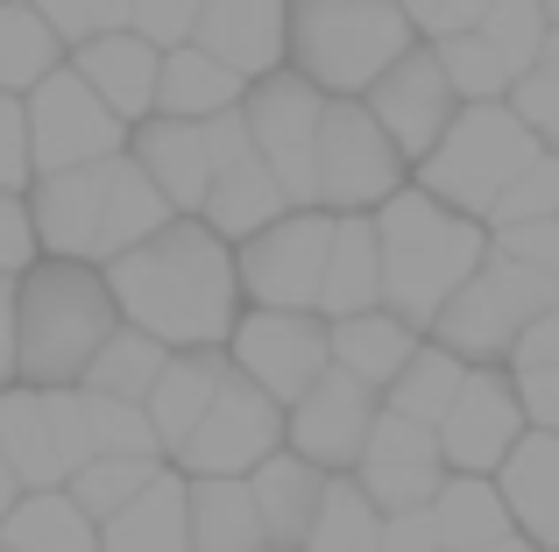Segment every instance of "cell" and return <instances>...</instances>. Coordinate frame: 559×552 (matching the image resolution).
I'll return each mask as SVG.
<instances>
[{
	"instance_id": "obj_13",
	"label": "cell",
	"mask_w": 559,
	"mask_h": 552,
	"mask_svg": "<svg viewBox=\"0 0 559 552\" xmlns=\"http://www.w3.org/2000/svg\"><path fill=\"white\" fill-rule=\"evenodd\" d=\"M241 249V290L248 304H312L326 284V249H333V206H290L262 235L234 241Z\"/></svg>"
},
{
	"instance_id": "obj_44",
	"label": "cell",
	"mask_w": 559,
	"mask_h": 552,
	"mask_svg": "<svg viewBox=\"0 0 559 552\" xmlns=\"http://www.w3.org/2000/svg\"><path fill=\"white\" fill-rule=\"evenodd\" d=\"M510 107L538 128V142H546V149H559V79H546V71H524V79L510 85Z\"/></svg>"
},
{
	"instance_id": "obj_24",
	"label": "cell",
	"mask_w": 559,
	"mask_h": 552,
	"mask_svg": "<svg viewBox=\"0 0 559 552\" xmlns=\"http://www.w3.org/2000/svg\"><path fill=\"white\" fill-rule=\"evenodd\" d=\"M248 99V79L227 64V57H213L199 36L170 43L164 50V79H156V113H178V121H213V113L241 107Z\"/></svg>"
},
{
	"instance_id": "obj_17",
	"label": "cell",
	"mask_w": 559,
	"mask_h": 552,
	"mask_svg": "<svg viewBox=\"0 0 559 552\" xmlns=\"http://www.w3.org/2000/svg\"><path fill=\"white\" fill-rule=\"evenodd\" d=\"M376 107V121L390 128V142L411 156V170L432 156V142L453 128V113H461V93H453V79H447V64H439V50L432 43H411L404 57H396L390 71L361 93Z\"/></svg>"
},
{
	"instance_id": "obj_1",
	"label": "cell",
	"mask_w": 559,
	"mask_h": 552,
	"mask_svg": "<svg viewBox=\"0 0 559 552\" xmlns=\"http://www.w3.org/2000/svg\"><path fill=\"white\" fill-rule=\"evenodd\" d=\"M121 319L150 326L164 347H227L234 319L248 312L241 249L205 213H170L156 235L107 263Z\"/></svg>"
},
{
	"instance_id": "obj_51",
	"label": "cell",
	"mask_w": 559,
	"mask_h": 552,
	"mask_svg": "<svg viewBox=\"0 0 559 552\" xmlns=\"http://www.w3.org/2000/svg\"><path fill=\"white\" fill-rule=\"evenodd\" d=\"M22 375V361H14V276H0V389Z\"/></svg>"
},
{
	"instance_id": "obj_7",
	"label": "cell",
	"mask_w": 559,
	"mask_h": 552,
	"mask_svg": "<svg viewBox=\"0 0 559 552\" xmlns=\"http://www.w3.org/2000/svg\"><path fill=\"white\" fill-rule=\"evenodd\" d=\"M546 304H559V269L518 263V255H503L489 241L481 269L447 298V312L432 319V333L467 361H510V347L524 340V326H532Z\"/></svg>"
},
{
	"instance_id": "obj_28",
	"label": "cell",
	"mask_w": 559,
	"mask_h": 552,
	"mask_svg": "<svg viewBox=\"0 0 559 552\" xmlns=\"http://www.w3.org/2000/svg\"><path fill=\"white\" fill-rule=\"evenodd\" d=\"M382 304V235L376 213H333V249H326V284H319V312L347 319Z\"/></svg>"
},
{
	"instance_id": "obj_55",
	"label": "cell",
	"mask_w": 559,
	"mask_h": 552,
	"mask_svg": "<svg viewBox=\"0 0 559 552\" xmlns=\"http://www.w3.org/2000/svg\"><path fill=\"white\" fill-rule=\"evenodd\" d=\"M546 14H552V28H559V0H546Z\"/></svg>"
},
{
	"instance_id": "obj_9",
	"label": "cell",
	"mask_w": 559,
	"mask_h": 552,
	"mask_svg": "<svg viewBox=\"0 0 559 552\" xmlns=\"http://www.w3.org/2000/svg\"><path fill=\"white\" fill-rule=\"evenodd\" d=\"M0 446L28 489H57L93 460V425H85V389L79 383H22L0 389Z\"/></svg>"
},
{
	"instance_id": "obj_35",
	"label": "cell",
	"mask_w": 559,
	"mask_h": 552,
	"mask_svg": "<svg viewBox=\"0 0 559 552\" xmlns=\"http://www.w3.org/2000/svg\"><path fill=\"white\" fill-rule=\"evenodd\" d=\"M164 361H170V347L156 340L150 326L121 319V326L107 333V347L93 355V369H85V389H107V397L150 404V389H156V375H164Z\"/></svg>"
},
{
	"instance_id": "obj_29",
	"label": "cell",
	"mask_w": 559,
	"mask_h": 552,
	"mask_svg": "<svg viewBox=\"0 0 559 552\" xmlns=\"http://www.w3.org/2000/svg\"><path fill=\"white\" fill-rule=\"evenodd\" d=\"M418 340H425V326H411V319L390 312V304H369V312L333 319V361H341L347 375H361L369 389H390L396 369L418 355Z\"/></svg>"
},
{
	"instance_id": "obj_25",
	"label": "cell",
	"mask_w": 559,
	"mask_h": 552,
	"mask_svg": "<svg viewBox=\"0 0 559 552\" xmlns=\"http://www.w3.org/2000/svg\"><path fill=\"white\" fill-rule=\"evenodd\" d=\"M326 482H333V475L319 468V460H305L298 446H276V454L262 460L255 475H248L270 545H305V531H312V517H319V496H326Z\"/></svg>"
},
{
	"instance_id": "obj_42",
	"label": "cell",
	"mask_w": 559,
	"mask_h": 552,
	"mask_svg": "<svg viewBox=\"0 0 559 552\" xmlns=\"http://www.w3.org/2000/svg\"><path fill=\"white\" fill-rule=\"evenodd\" d=\"M43 14L57 22V36L79 50V43L107 36V28H128V14H135V0H36Z\"/></svg>"
},
{
	"instance_id": "obj_15",
	"label": "cell",
	"mask_w": 559,
	"mask_h": 552,
	"mask_svg": "<svg viewBox=\"0 0 559 552\" xmlns=\"http://www.w3.org/2000/svg\"><path fill=\"white\" fill-rule=\"evenodd\" d=\"M524 432H532V411H524V397H518L510 361H475L461 397H453V411L439 418L447 468H467V475H496Z\"/></svg>"
},
{
	"instance_id": "obj_11",
	"label": "cell",
	"mask_w": 559,
	"mask_h": 552,
	"mask_svg": "<svg viewBox=\"0 0 559 552\" xmlns=\"http://www.w3.org/2000/svg\"><path fill=\"white\" fill-rule=\"evenodd\" d=\"M227 361L290 411L333 369V319L312 304H248L227 333Z\"/></svg>"
},
{
	"instance_id": "obj_45",
	"label": "cell",
	"mask_w": 559,
	"mask_h": 552,
	"mask_svg": "<svg viewBox=\"0 0 559 552\" xmlns=\"http://www.w3.org/2000/svg\"><path fill=\"white\" fill-rule=\"evenodd\" d=\"M199 8L205 0H135V14H128V28H142L150 43H185L191 28H199Z\"/></svg>"
},
{
	"instance_id": "obj_40",
	"label": "cell",
	"mask_w": 559,
	"mask_h": 552,
	"mask_svg": "<svg viewBox=\"0 0 559 552\" xmlns=\"http://www.w3.org/2000/svg\"><path fill=\"white\" fill-rule=\"evenodd\" d=\"M518 220H559V149H538L524 164V178L496 199L489 227H518Z\"/></svg>"
},
{
	"instance_id": "obj_16",
	"label": "cell",
	"mask_w": 559,
	"mask_h": 552,
	"mask_svg": "<svg viewBox=\"0 0 559 552\" xmlns=\"http://www.w3.org/2000/svg\"><path fill=\"white\" fill-rule=\"evenodd\" d=\"M376 418H382V389H369L361 375H347L341 361H333V369L284 411V446H298V454L319 460L326 475H355Z\"/></svg>"
},
{
	"instance_id": "obj_49",
	"label": "cell",
	"mask_w": 559,
	"mask_h": 552,
	"mask_svg": "<svg viewBox=\"0 0 559 552\" xmlns=\"http://www.w3.org/2000/svg\"><path fill=\"white\" fill-rule=\"evenodd\" d=\"M382 552H447V539H439V525H432V503H425V511H390Z\"/></svg>"
},
{
	"instance_id": "obj_4",
	"label": "cell",
	"mask_w": 559,
	"mask_h": 552,
	"mask_svg": "<svg viewBox=\"0 0 559 552\" xmlns=\"http://www.w3.org/2000/svg\"><path fill=\"white\" fill-rule=\"evenodd\" d=\"M121 326V298H114L107 269L79 263V255H43L14 276V361L22 383H85L93 355L107 333Z\"/></svg>"
},
{
	"instance_id": "obj_31",
	"label": "cell",
	"mask_w": 559,
	"mask_h": 552,
	"mask_svg": "<svg viewBox=\"0 0 559 552\" xmlns=\"http://www.w3.org/2000/svg\"><path fill=\"white\" fill-rule=\"evenodd\" d=\"M432 525H439V539H447V552L518 539V517H510V503H503V482H496V475H467V468H453L447 482H439Z\"/></svg>"
},
{
	"instance_id": "obj_30",
	"label": "cell",
	"mask_w": 559,
	"mask_h": 552,
	"mask_svg": "<svg viewBox=\"0 0 559 552\" xmlns=\"http://www.w3.org/2000/svg\"><path fill=\"white\" fill-rule=\"evenodd\" d=\"M0 545H14V552H99V517L64 482L22 489V503L0 517Z\"/></svg>"
},
{
	"instance_id": "obj_6",
	"label": "cell",
	"mask_w": 559,
	"mask_h": 552,
	"mask_svg": "<svg viewBox=\"0 0 559 552\" xmlns=\"http://www.w3.org/2000/svg\"><path fill=\"white\" fill-rule=\"evenodd\" d=\"M538 149H546V142H538V128L524 121L510 99H461L453 128L432 142V156H425L411 178H418L425 192H439L447 206L489 220L496 199L524 178V164H532Z\"/></svg>"
},
{
	"instance_id": "obj_57",
	"label": "cell",
	"mask_w": 559,
	"mask_h": 552,
	"mask_svg": "<svg viewBox=\"0 0 559 552\" xmlns=\"http://www.w3.org/2000/svg\"><path fill=\"white\" fill-rule=\"evenodd\" d=\"M0 552H14V545H0Z\"/></svg>"
},
{
	"instance_id": "obj_10",
	"label": "cell",
	"mask_w": 559,
	"mask_h": 552,
	"mask_svg": "<svg viewBox=\"0 0 559 552\" xmlns=\"http://www.w3.org/2000/svg\"><path fill=\"white\" fill-rule=\"evenodd\" d=\"M326 85H312L298 64H276L248 79V135H255L262 164L284 178L290 206H319V128H326Z\"/></svg>"
},
{
	"instance_id": "obj_52",
	"label": "cell",
	"mask_w": 559,
	"mask_h": 552,
	"mask_svg": "<svg viewBox=\"0 0 559 552\" xmlns=\"http://www.w3.org/2000/svg\"><path fill=\"white\" fill-rule=\"evenodd\" d=\"M22 489H28V482H22V475H14V460H8V446H0V517H8V511H14V503H22Z\"/></svg>"
},
{
	"instance_id": "obj_34",
	"label": "cell",
	"mask_w": 559,
	"mask_h": 552,
	"mask_svg": "<svg viewBox=\"0 0 559 552\" xmlns=\"http://www.w3.org/2000/svg\"><path fill=\"white\" fill-rule=\"evenodd\" d=\"M382 525H390V511H382L369 489L355 475H333L298 552H382Z\"/></svg>"
},
{
	"instance_id": "obj_20",
	"label": "cell",
	"mask_w": 559,
	"mask_h": 552,
	"mask_svg": "<svg viewBox=\"0 0 559 552\" xmlns=\"http://www.w3.org/2000/svg\"><path fill=\"white\" fill-rule=\"evenodd\" d=\"M71 64L93 79V93L121 113L128 128L156 113V79H164V43H150L142 28H107V36L79 43Z\"/></svg>"
},
{
	"instance_id": "obj_5",
	"label": "cell",
	"mask_w": 559,
	"mask_h": 552,
	"mask_svg": "<svg viewBox=\"0 0 559 552\" xmlns=\"http://www.w3.org/2000/svg\"><path fill=\"white\" fill-rule=\"evenodd\" d=\"M411 43L404 0H290V64L326 93H369Z\"/></svg>"
},
{
	"instance_id": "obj_56",
	"label": "cell",
	"mask_w": 559,
	"mask_h": 552,
	"mask_svg": "<svg viewBox=\"0 0 559 552\" xmlns=\"http://www.w3.org/2000/svg\"><path fill=\"white\" fill-rule=\"evenodd\" d=\"M255 552H298V545H255Z\"/></svg>"
},
{
	"instance_id": "obj_39",
	"label": "cell",
	"mask_w": 559,
	"mask_h": 552,
	"mask_svg": "<svg viewBox=\"0 0 559 552\" xmlns=\"http://www.w3.org/2000/svg\"><path fill=\"white\" fill-rule=\"evenodd\" d=\"M475 28L496 43V57L524 79V71L538 64V50H546V36H552V14H546V0H489V14H481Z\"/></svg>"
},
{
	"instance_id": "obj_23",
	"label": "cell",
	"mask_w": 559,
	"mask_h": 552,
	"mask_svg": "<svg viewBox=\"0 0 559 552\" xmlns=\"http://www.w3.org/2000/svg\"><path fill=\"white\" fill-rule=\"evenodd\" d=\"M227 347H170L164 375H156L150 389V425L156 440H164V454L178 460V446L191 440V425L205 418V404L219 397V383H227Z\"/></svg>"
},
{
	"instance_id": "obj_43",
	"label": "cell",
	"mask_w": 559,
	"mask_h": 552,
	"mask_svg": "<svg viewBox=\"0 0 559 552\" xmlns=\"http://www.w3.org/2000/svg\"><path fill=\"white\" fill-rule=\"evenodd\" d=\"M28 263H43L36 206H28V192H8V184H0V276H22Z\"/></svg>"
},
{
	"instance_id": "obj_19",
	"label": "cell",
	"mask_w": 559,
	"mask_h": 552,
	"mask_svg": "<svg viewBox=\"0 0 559 552\" xmlns=\"http://www.w3.org/2000/svg\"><path fill=\"white\" fill-rule=\"evenodd\" d=\"M191 36L213 57H227L241 79L290 64V0H205Z\"/></svg>"
},
{
	"instance_id": "obj_46",
	"label": "cell",
	"mask_w": 559,
	"mask_h": 552,
	"mask_svg": "<svg viewBox=\"0 0 559 552\" xmlns=\"http://www.w3.org/2000/svg\"><path fill=\"white\" fill-rule=\"evenodd\" d=\"M489 241L518 263H538V269H559V220H518V227H489Z\"/></svg>"
},
{
	"instance_id": "obj_18",
	"label": "cell",
	"mask_w": 559,
	"mask_h": 552,
	"mask_svg": "<svg viewBox=\"0 0 559 552\" xmlns=\"http://www.w3.org/2000/svg\"><path fill=\"white\" fill-rule=\"evenodd\" d=\"M447 475L453 468H447V446H439V425H418V418L382 404L369 446H361V460H355V482L369 489L382 511H425Z\"/></svg>"
},
{
	"instance_id": "obj_2",
	"label": "cell",
	"mask_w": 559,
	"mask_h": 552,
	"mask_svg": "<svg viewBox=\"0 0 559 552\" xmlns=\"http://www.w3.org/2000/svg\"><path fill=\"white\" fill-rule=\"evenodd\" d=\"M28 206H36L43 255H79V263H99V269L178 213L156 192L150 170L135 164V149L99 156V164H71V170H43L28 184Z\"/></svg>"
},
{
	"instance_id": "obj_54",
	"label": "cell",
	"mask_w": 559,
	"mask_h": 552,
	"mask_svg": "<svg viewBox=\"0 0 559 552\" xmlns=\"http://www.w3.org/2000/svg\"><path fill=\"white\" fill-rule=\"evenodd\" d=\"M532 71H546V79H559V28L546 36V50H538V64H532Z\"/></svg>"
},
{
	"instance_id": "obj_14",
	"label": "cell",
	"mask_w": 559,
	"mask_h": 552,
	"mask_svg": "<svg viewBox=\"0 0 559 552\" xmlns=\"http://www.w3.org/2000/svg\"><path fill=\"white\" fill-rule=\"evenodd\" d=\"M276 446H284V404L262 383H248L241 369H227L219 397L205 404V418L178 446V468L185 475H255Z\"/></svg>"
},
{
	"instance_id": "obj_50",
	"label": "cell",
	"mask_w": 559,
	"mask_h": 552,
	"mask_svg": "<svg viewBox=\"0 0 559 552\" xmlns=\"http://www.w3.org/2000/svg\"><path fill=\"white\" fill-rule=\"evenodd\" d=\"M532 361H559V304H546V312L524 326V340L510 347V369H532Z\"/></svg>"
},
{
	"instance_id": "obj_3",
	"label": "cell",
	"mask_w": 559,
	"mask_h": 552,
	"mask_svg": "<svg viewBox=\"0 0 559 552\" xmlns=\"http://www.w3.org/2000/svg\"><path fill=\"white\" fill-rule=\"evenodd\" d=\"M376 235H382V304L425 333L447 312L453 290L481 269V255H489V220L447 206L418 178L376 206Z\"/></svg>"
},
{
	"instance_id": "obj_38",
	"label": "cell",
	"mask_w": 559,
	"mask_h": 552,
	"mask_svg": "<svg viewBox=\"0 0 559 552\" xmlns=\"http://www.w3.org/2000/svg\"><path fill=\"white\" fill-rule=\"evenodd\" d=\"M85 425H93V454H164V440H156V425H150V404H135V397L85 389Z\"/></svg>"
},
{
	"instance_id": "obj_47",
	"label": "cell",
	"mask_w": 559,
	"mask_h": 552,
	"mask_svg": "<svg viewBox=\"0 0 559 552\" xmlns=\"http://www.w3.org/2000/svg\"><path fill=\"white\" fill-rule=\"evenodd\" d=\"M404 14L418 22L425 43H439V36H461V28H475L481 14H489V0H404Z\"/></svg>"
},
{
	"instance_id": "obj_37",
	"label": "cell",
	"mask_w": 559,
	"mask_h": 552,
	"mask_svg": "<svg viewBox=\"0 0 559 552\" xmlns=\"http://www.w3.org/2000/svg\"><path fill=\"white\" fill-rule=\"evenodd\" d=\"M432 50H439V64H447V79H453V93H461V99H510V85H518V71L496 57V43L481 36V28L439 36Z\"/></svg>"
},
{
	"instance_id": "obj_48",
	"label": "cell",
	"mask_w": 559,
	"mask_h": 552,
	"mask_svg": "<svg viewBox=\"0 0 559 552\" xmlns=\"http://www.w3.org/2000/svg\"><path fill=\"white\" fill-rule=\"evenodd\" d=\"M518 375V397L532 411V425L559 432V361H532V369H510Z\"/></svg>"
},
{
	"instance_id": "obj_26",
	"label": "cell",
	"mask_w": 559,
	"mask_h": 552,
	"mask_svg": "<svg viewBox=\"0 0 559 552\" xmlns=\"http://www.w3.org/2000/svg\"><path fill=\"white\" fill-rule=\"evenodd\" d=\"M99 552H191V503H185V468L170 460L128 511L99 525Z\"/></svg>"
},
{
	"instance_id": "obj_36",
	"label": "cell",
	"mask_w": 559,
	"mask_h": 552,
	"mask_svg": "<svg viewBox=\"0 0 559 552\" xmlns=\"http://www.w3.org/2000/svg\"><path fill=\"white\" fill-rule=\"evenodd\" d=\"M164 468H170L164 454H93V460H85V468L71 475L64 489H71V496H79L93 517H99V525H107V517H114V511H128V503H135V496H142V489H150Z\"/></svg>"
},
{
	"instance_id": "obj_33",
	"label": "cell",
	"mask_w": 559,
	"mask_h": 552,
	"mask_svg": "<svg viewBox=\"0 0 559 552\" xmlns=\"http://www.w3.org/2000/svg\"><path fill=\"white\" fill-rule=\"evenodd\" d=\"M467 369H475L467 355H453L439 333H425L418 355H411L404 369H396V383L382 389V404H390V411H404V418H418V425H439V418L453 411V397H461Z\"/></svg>"
},
{
	"instance_id": "obj_32",
	"label": "cell",
	"mask_w": 559,
	"mask_h": 552,
	"mask_svg": "<svg viewBox=\"0 0 559 552\" xmlns=\"http://www.w3.org/2000/svg\"><path fill=\"white\" fill-rule=\"evenodd\" d=\"M57 64H71V43L36 0H0V93H36Z\"/></svg>"
},
{
	"instance_id": "obj_21",
	"label": "cell",
	"mask_w": 559,
	"mask_h": 552,
	"mask_svg": "<svg viewBox=\"0 0 559 552\" xmlns=\"http://www.w3.org/2000/svg\"><path fill=\"white\" fill-rule=\"evenodd\" d=\"M135 164L156 178V192L178 213H199L205 192H213V142H205V121H178V113H150L128 135Z\"/></svg>"
},
{
	"instance_id": "obj_27",
	"label": "cell",
	"mask_w": 559,
	"mask_h": 552,
	"mask_svg": "<svg viewBox=\"0 0 559 552\" xmlns=\"http://www.w3.org/2000/svg\"><path fill=\"white\" fill-rule=\"evenodd\" d=\"M185 503H191V552H255V545H270L248 475H185Z\"/></svg>"
},
{
	"instance_id": "obj_12",
	"label": "cell",
	"mask_w": 559,
	"mask_h": 552,
	"mask_svg": "<svg viewBox=\"0 0 559 552\" xmlns=\"http://www.w3.org/2000/svg\"><path fill=\"white\" fill-rule=\"evenodd\" d=\"M135 128L93 93L79 64H57L50 79L28 93V142H36V178L43 170H71V164H99V156H121Z\"/></svg>"
},
{
	"instance_id": "obj_8",
	"label": "cell",
	"mask_w": 559,
	"mask_h": 552,
	"mask_svg": "<svg viewBox=\"0 0 559 552\" xmlns=\"http://www.w3.org/2000/svg\"><path fill=\"white\" fill-rule=\"evenodd\" d=\"M411 184V156L390 142L376 107L361 93L326 99V128H319V206L333 213H376L390 192Z\"/></svg>"
},
{
	"instance_id": "obj_41",
	"label": "cell",
	"mask_w": 559,
	"mask_h": 552,
	"mask_svg": "<svg viewBox=\"0 0 559 552\" xmlns=\"http://www.w3.org/2000/svg\"><path fill=\"white\" fill-rule=\"evenodd\" d=\"M0 184L28 192L36 184V142H28V93H0Z\"/></svg>"
},
{
	"instance_id": "obj_53",
	"label": "cell",
	"mask_w": 559,
	"mask_h": 552,
	"mask_svg": "<svg viewBox=\"0 0 559 552\" xmlns=\"http://www.w3.org/2000/svg\"><path fill=\"white\" fill-rule=\"evenodd\" d=\"M461 552H546V545H532V539L518 531V539H496V545H461Z\"/></svg>"
},
{
	"instance_id": "obj_22",
	"label": "cell",
	"mask_w": 559,
	"mask_h": 552,
	"mask_svg": "<svg viewBox=\"0 0 559 552\" xmlns=\"http://www.w3.org/2000/svg\"><path fill=\"white\" fill-rule=\"evenodd\" d=\"M496 482H503V503H510L524 539L559 552V432L532 425L510 446V460L496 468Z\"/></svg>"
}]
</instances>
